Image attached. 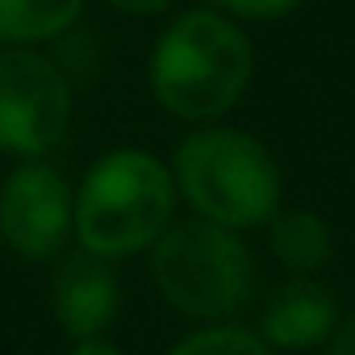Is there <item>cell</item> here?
Returning a JSON list of instances; mask_svg holds the SVG:
<instances>
[{"label":"cell","mask_w":355,"mask_h":355,"mask_svg":"<svg viewBox=\"0 0 355 355\" xmlns=\"http://www.w3.org/2000/svg\"><path fill=\"white\" fill-rule=\"evenodd\" d=\"M251 71L255 59L247 34L214 9H193L159 34L150 88L171 117L218 121L243 101Z\"/></svg>","instance_id":"1"},{"label":"cell","mask_w":355,"mask_h":355,"mask_svg":"<svg viewBox=\"0 0 355 355\" xmlns=\"http://www.w3.org/2000/svg\"><path fill=\"white\" fill-rule=\"evenodd\" d=\"M175 180L146 150L105 155L80 184L76 197V234L80 247L101 259H121L142 247H155L171 222Z\"/></svg>","instance_id":"2"},{"label":"cell","mask_w":355,"mask_h":355,"mask_svg":"<svg viewBox=\"0 0 355 355\" xmlns=\"http://www.w3.org/2000/svg\"><path fill=\"white\" fill-rule=\"evenodd\" d=\"M175 180L193 209L226 230H251L280 214V167L243 130H201L175 150Z\"/></svg>","instance_id":"3"},{"label":"cell","mask_w":355,"mask_h":355,"mask_svg":"<svg viewBox=\"0 0 355 355\" xmlns=\"http://www.w3.org/2000/svg\"><path fill=\"white\" fill-rule=\"evenodd\" d=\"M150 276L163 301L175 305L184 318L222 322L247 305L255 284V263L234 230L209 218H193L163 230L150 255Z\"/></svg>","instance_id":"4"},{"label":"cell","mask_w":355,"mask_h":355,"mask_svg":"<svg viewBox=\"0 0 355 355\" xmlns=\"http://www.w3.org/2000/svg\"><path fill=\"white\" fill-rule=\"evenodd\" d=\"M71 121V88L63 71L26 46L0 51V150L26 159L59 146Z\"/></svg>","instance_id":"5"},{"label":"cell","mask_w":355,"mask_h":355,"mask_svg":"<svg viewBox=\"0 0 355 355\" xmlns=\"http://www.w3.org/2000/svg\"><path fill=\"white\" fill-rule=\"evenodd\" d=\"M76 230V197L67 180L30 159L0 189V234L21 259H55Z\"/></svg>","instance_id":"6"},{"label":"cell","mask_w":355,"mask_h":355,"mask_svg":"<svg viewBox=\"0 0 355 355\" xmlns=\"http://www.w3.org/2000/svg\"><path fill=\"white\" fill-rule=\"evenodd\" d=\"M51 305H55V318L67 334H76L80 343L101 338L113 326L117 305H121L117 276H113L109 259H101L92 251L63 255L55 263V276H51Z\"/></svg>","instance_id":"7"},{"label":"cell","mask_w":355,"mask_h":355,"mask_svg":"<svg viewBox=\"0 0 355 355\" xmlns=\"http://www.w3.org/2000/svg\"><path fill=\"white\" fill-rule=\"evenodd\" d=\"M338 322V297L309 276H297L288 284H280L263 309V338L288 351L301 347H318L322 338H330Z\"/></svg>","instance_id":"8"},{"label":"cell","mask_w":355,"mask_h":355,"mask_svg":"<svg viewBox=\"0 0 355 355\" xmlns=\"http://www.w3.org/2000/svg\"><path fill=\"white\" fill-rule=\"evenodd\" d=\"M330 226L313 209H284L272 218V251L293 276H309L330 259Z\"/></svg>","instance_id":"9"},{"label":"cell","mask_w":355,"mask_h":355,"mask_svg":"<svg viewBox=\"0 0 355 355\" xmlns=\"http://www.w3.org/2000/svg\"><path fill=\"white\" fill-rule=\"evenodd\" d=\"M84 9V0H0V42L59 38Z\"/></svg>","instance_id":"10"},{"label":"cell","mask_w":355,"mask_h":355,"mask_svg":"<svg viewBox=\"0 0 355 355\" xmlns=\"http://www.w3.org/2000/svg\"><path fill=\"white\" fill-rule=\"evenodd\" d=\"M167 355H272V351L259 334H247V330H234V326H214V330H201V334L184 338Z\"/></svg>","instance_id":"11"},{"label":"cell","mask_w":355,"mask_h":355,"mask_svg":"<svg viewBox=\"0 0 355 355\" xmlns=\"http://www.w3.org/2000/svg\"><path fill=\"white\" fill-rule=\"evenodd\" d=\"M305 0H218V9H226L230 17H247V21H272L293 13Z\"/></svg>","instance_id":"12"},{"label":"cell","mask_w":355,"mask_h":355,"mask_svg":"<svg viewBox=\"0 0 355 355\" xmlns=\"http://www.w3.org/2000/svg\"><path fill=\"white\" fill-rule=\"evenodd\" d=\"M105 5L125 13V17H155V13H163L171 5V0H105Z\"/></svg>","instance_id":"13"},{"label":"cell","mask_w":355,"mask_h":355,"mask_svg":"<svg viewBox=\"0 0 355 355\" xmlns=\"http://www.w3.org/2000/svg\"><path fill=\"white\" fill-rule=\"evenodd\" d=\"M330 355H355V313L334 330V343H330Z\"/></svg>","instance_id":"14"},{"label":"cell","mask_w":355,"mask_h":355,"mask_svg":"<svg viewBox=\"0 0 355 355\" xmlns=\"http://www.w3.org/2000/svg\"><path fill=\"white\" fill-rule=\"evenodd\" d=\"M71 355H121V351H117L113 343H105V338H84Z\"/></svg>","instance_id":"15"}]
</instances>
